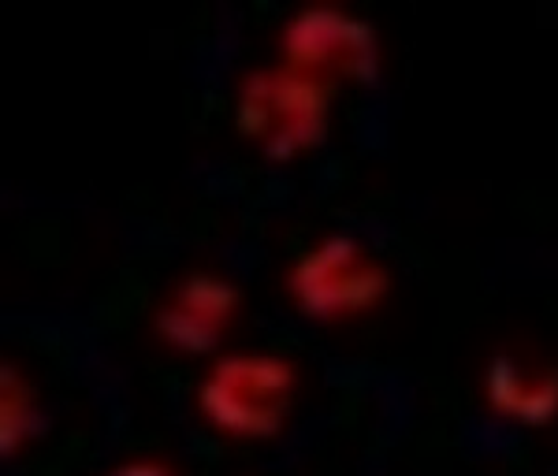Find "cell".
<instances>
[{"instance_id":"obj_2","label":"cell","mask_w":558,"mask_h":476,"mask_svg":"<svg viewBox=\"0 0 558 476\" xmlns=\"http://www.w3.org/2000/svg\"><path fill=\"white\" fill-rule=\"evenodd\" d=\"M294 373L268 354H235L216 362L202 383V410L216 428L235 436H272L287 420Z\"/></svg>"},{"instance_id":"obj_5","label":"cell","mask_w":558,"mask_h":476,"mask_svg":"<svg viewBox=\"0 0 558 476\" xmlns=\"http://www.w3.org/2000/svg\"><path fill=\"white\" fill-rule=\"evenodd\" d=\"M235 286L216 276H194L175 291V298L157 313V331L165 343L186 354H205L220 343L231 313H235Z\"/></svg>"},{"instance_id":"obj_3","label":"cell","mask_w":558,"mask_h":476,"mask_svg":"<svg viewBox=\"0 0 558 476\" xmlns=\"http://www.w3.org/2000/svg\"><path fill=\"white\" fill-rule=\"evenodd\" d=\"M287 68L328 89L331 78L373 83L380 71V45L373 26L339 8H305L283 30Z\"/></svg>"},{"instance_id":"obj_4","label":"cell","mask_w":558,"mask_h":476,"mask_svg":"<svg viewBox=\"0 0 558 476\" xmlns=\"http://www.w3.org/2000/svg\"><path fill=\"white\" fill-rule=\"evenodd\" d=\"M291 291L313 317H339V313H354L380 302L387 276L380 260L368 257L357 239L331 235L294 265Z\"/></svg>"},{"instance_id":"obj_7","label":"cell","mask_w":558,"mask_h":476,"mask_svg":"<svg viewBox=\"0 0 558 476\" xmlns=\"http://www.w3.org/2000/svg\"><path fill=\"white\" fill-rule=\"evenodd\" d=\"M112 476H172L165 465H153V462H134V465H120Z\"/></svg>"},{"instance_id":"obj_1","label":"cell","mask_w":558,"mask_h":476,"mask_svg":"<svg viewBox=\"0 0 558 476\" xmlns=\"http://www.w3.org/2000/svg\"><path fill=\"white\" fill-rule=\"evenodd\" d=\"M239 127L272 160L317 149L328 131V89L291 68L257 71L239 89Z\"/></svg>"},{"instance_id":"obj_6","label":"cell","mask_w":558,"mask_h":476,"mask_svg":"<svg viewBox=\"0 0 558 476\" xmlns=\"http://www.w3.org/2000/svg\"><path fill=\"white\" fill-rule=\"evenodd\" d=\"M488 402L521 425H547L558 413V365L533 354H495L488 365Z\"/></svg>"}]
</instances>
